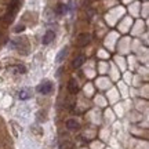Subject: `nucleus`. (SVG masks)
<instances>
[{
  "mask_svg": "<svg viewBox=\"0 0 149 149\" xmlns=\"http://www.w3.org/2000/svg\"><path fill=\"white\" fill-rule=\"evenodd\" d=\"M18 4H19V0H11L10 6H8V11H7V15H6V19H7V21H11L13 15L15 14L17 8H18Z\"/></svg>",
  "mask_w": 149,
  "mask_h": 149,
  "instance_id": "1",
  "label": "nucleus"
},
{
  "mask_svg": "<svg viewBox=\"0 0 149 149\" xmlns=\"http://www.w3.org/2000/svg\"><path fill=\"white\" fill-rule=\"evenodd\" d=\"M51 90H53V84L50 81H44V83H42V84L37 87V91L40 94H48Z\"/></svg>",
  "mask_w": 149,
  "mask_h": 149,
  "instance_id": "2",
  "label": "nucleus"
},
{
  "mask_svg": "<svg viewBox=\"0 0 149 149\" xmlns=\"http://www.w3.org/2000/svg\"><path fill=\"white\" fill-rule=\"evenodd\" d=\"M88 42H90V35H87V33H83V35H80V36L77 37V46H79V47L87 46Z\"/></svg>",
  "mask_w": 149,
  "mask_h": 149,
  "instance_id": "3",
  "label": "nucleus"
},
{
  "mask_svg": "<svg viewBox=\"0 0 149 149\" xmlns=\"http://www.w3.org/2000/svg\"><path fill=\"white\" fill-rule=\"evenodd\" d=\"M54 39H55V33H54L53 31H47V32L44 33L42 42H43V44H50Z\"/></svg>",
  "mask_w": 149,
  "mask_h": 149,
  "instance_id": "4",
  "label": "nucleus"
},
{
  "mask_svg": "<svg viewBox=\"0 0 149 149\" xmlns=\"http://www.w3.org/2000/svg\"><path fill=\"white\" fill-rule=\"evenodd\" d=\"M68 90H69L70 94H76V93L79 91V84H77L76 79H70L69 80V83H68Z\"/></svg>",
  "mask_w": 149,
  "mask_h": 149,
  "instance_id": "5",
  "label": "nucleus"
},
{
  "mask_svg": "<svg viewBox=\"0 0 149 149\" xmlns=\"http://www.w3.org/2000/svg\"><path fill=\"white\" fill-rule=\"evenodd\" d=\"M31 95H32V94H31V90H29V88H22V90L18 93V98H19V100H22V101L29 100V98H31Z\"/></svg>",
  "mask_w": 149,
  "mask_h": 149,
  "instance_id": "6",
  "label": "nucleus"
},
{
  "mask_svg": "<svg viewBox=\"0 0 149 149\" xmlns=\"http://www.w3.org/2000/svg\"><path fill=\"white\" fill-rule=\"evenodd\" d=\"M66 127H68V130H77V128L80 127V124L74 119H69L68 122H66Z\"/></svg>",
  "mask_w": 149,
  "mask_h": 149,
  "instance_id": "7",
  "label": "nucleus"
},
{
  "mask_svg": "<svg viewBox=\"0 0 149 149\" xmlns=\"http://www.w3.org/2000/svg\"><path fill=\"white\" fill-rule=\"evenodd\" d=\"M83 64H84V57H83V55H77V57L73 59L72 66H73V68H80Z\"/></svg>",
  "mask_w": 149,
  "mask_h": 149,
  "instance_id": "8",
  "label": "nucleus"
},
{
  "mask_svg": "<svg viewBox=\"0 0 149 149\" xmlns=\"http://www.w3.org/2000/svg\"><path fill=\"white\" fill-rule=\"evenodd\" d=\"M11 70L14 72V73H25L26 72V68L24 66V65H15V66H13Z\"/></svg>",
  "mask_w": 149,
  "mask_h": 149,
  "instance_id": "9",
  "label": "nucleus"
},
{
  "mask_svg": "<svg viewBox=\"0 0 149 149\" xmlns=\"http://www.w3.org/2000/svg\"><path fill=\"white\" fill-rule=\"evenodd\" d=\"M66 54H68V48L64 47V48H62V50H61V51L58 53V55H57V62H61V61H62V59L66 57Z\"/></svg>",
  "mask_w": 149,
  "mask_h": 149,
  "instance_id": "10",
  "label": "nucleus"
},
{
  "mask_svg": "<svg viewBox=\"0 0 149 149\" xmlns=\"http://www.w3.org/2000/svg\"><path fill=\"white\" fill-rule=\"evenodd\" d=\"M66 8H68V7H66L65 4H58V6H57V10H55V13H57L58 15H61V14H64V13H66V11H68Z\"/></svg>",
  "mask_w": 149,
  "mask_h": 149,
  "instance_id": "11",
  "label": "nucleus"
},
{
  "mask_svg": "<svg viewBox=\"0 0 149 149\" xmlns=\"http://www.w3.org/2000/svg\"><path fill=\"white\" fill-rule=\"evenodd\" d=\"M24 29H25V26H24V25H19V26L15 28V32H22Z\"/></svg>",
  "mask_w": 149,
  "mask_h": 149,
  "instance_id": "12",
  "label": "nucleus"
}]
</instances>
